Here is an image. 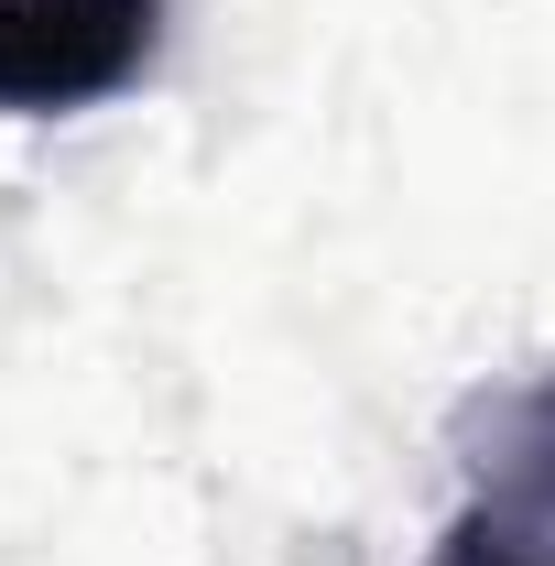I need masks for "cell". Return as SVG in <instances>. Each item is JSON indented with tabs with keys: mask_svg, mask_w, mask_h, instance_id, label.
I'll list each match as a JSON object with an SVG mask.
<instances>
[{
	"mask_svg": "<svg viewBox=\"0 0 555 566\" xmlns=\"http://www.w3.org/2000/svg\"><path fill=\"white\" fill-rule=\"evenodd\" d=\"M425 566H555V381H534V392L501 403L480 491L458 501L447 545Z\"/></svg>",
	"mask_w": 555,
	"mask_h": 566,
	"instance_id": "obj_2",
	"label": "cell"
},
{
	"mask_svg": "<svg viewBox=\"0 0 555 566\" xmlns=\"http://www.w3.org/2000/svg\"><path fill=\"white\" fill-rule=\"evenodd\" d=\"M164 44V0H0V109L55 120L121 98Z\"/></svg>",
	"mask_w": 555,
	"mask_h": 566,
	"instance_id": "obj_1",
	"label": "cell"
}]
</instances>
